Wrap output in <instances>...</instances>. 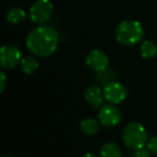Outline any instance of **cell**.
I'll return each instance as SVG.
<instances>
[{
	"instance_id": "14",
	"label": "cell",
	"mask_w": 157,
	"mask_h": 157,
	"mask_svg": "<svg viewBox=\"0 0 157 157\" xmlns=\"http://www.w3.org/2000/svg\"><path fill=\"white\" fill-rule=\"evenodd\" d=\"M140 52H141V55L143 58H154L157 55V46L154 42L150 41V40H145V41L142 42Z\"/></svg>"
},
{
	"instance_id": "5",
	"label": "cell",
	"mask_w": 157,
	"mask_h": 157,
	"mask_svg": "<svg viewBox=\"0 0 157 157\" xmlns=\"http://www.w3.org/2000/svg\"><path fill=\"white\" fill-rule=\"evenodd\" d=\"M103 94H105V99L108 102L112 105H118L127 98L128 90L124 84L112 81L105 85Z\"/></svg>"
},
{
	"instance_id": "19",
	"label": "cell",
	"mask_w": 157,
	"mask_h": 157,
	"mask_svg": "<svg viewBox=\"0 0 157 157\" xmlns=\"http://www.w3.org/2000/svg\"><path fill=\"white\" fill-rule=\"evenodd\" d=\"M2 157H12V156H10V155H5V156H2Z\"/></svg>"
},
{
	"instance_id": "7",
	"label": "cell",
	"mask_w": 157,
	"mask_h": 157,
	"mask_svg": "<svg viewBox=\"0 0 157 157\" xmlns=\"http://www.w3.org/2000/svg\"><path fill=\"white\" fill-rule=\"evenodd\" d=\"M122 120V112L115 105H102L99 110V122L105 127H114Z\"/></svg>"
},
{
	"instance_id": "8",
	"label": "cell",
	"mask_w": 157,
	"mask_h": 157,
	"mask_svg": "<svg viewBox=\"0 0 157 157\" xmlns=\"http://www.w3.org/2000/svg\"><path fill=\"white\" fill-rule=\"evenodd\" d=\"M85 63L88 67L95 72H101L108 69L109 66V58L105 52L100 50H93L87 54Z\"/></svg>"
},
{
	"instance_id": "10",
	"label": "cell",
	"mask_w": 157,
	"mask_h": 157,
	"mask_svg": "<svg viewBox=\"0 0 157 157\" xmlns=\"http://www.w3.org/2000/svg\"><path fill=\"white\" fill-rule=\"evenodd\" d=\"M6 17H7L8 23L13 25H17L25 21V18H26V12L23 9H21V8L13 7L7 12V16Z\"/></svg>"
},
{
	"instance_id": "13",
	"label": "cell",
	"mask_w": 157,
	"mask_h": 157,
	"mask_svg": "<svg viewBox=\"0 0 157 157\" xmlns=\"http://www.w3.org/2000/svg\"><path fill=\"white\" fill-rule=\"evenodd\" d=\"M21 68L26 74H33L39 68V61L37 60V58L31 55L26 57H23L21 60Z\"/></svg>"
},
{
	"instance_id": "9",
	"label": "cell",
	"mask_w": 157,
	"mask_h": 157,
	"mask_svg": "<svg viewBox=\"0 0 157 157\" xmlns=\"http://www.w3.org/2000/svg\"><path fill=\"white\" fill-rule=\"evenodd\" d=\"M84 96H85V99L88 102V105L92 108H94V109H98V108H101L103 105L105 94H103V90L99 86L93 85L86 88Z\"/></svg>"
},
{
	"instance_id": "16",
	"label": "cell",
	"mask_w": 157,
	"mask_h": 157,
	"mask_svg": "<svg viewBox=\"0 0 157 157\" xmlns=\"http://www.w3.org/2000/svg\"><path fill=\"white\" fill-rule=\"evenodd\" d=\"M147 148L150 152L154 153L157 155V136L156 137H153L151 140H148L147 142Z\"/></svg>"
},
{
	"instance_id": "3",
	"label": "cell",
	"mask_w": 157,
	"mask_h": 157,
	"mask_svg": "<svg viewBox=\"0 0 157 157\" xmlns=\"http://www.w3.org/2000/svg\"><path fill=\"white\" fill-rule=\"evenodd\" d=\"M147 131L139 122H131L123 130V141L125 145L132 150L144 147L148 142Z\"/></svg>"
},
{
	"instance_id": "2",
	"label": "cell",
	"mask_w": 157,
	"mask_h": 157,
	"mask_svg": "<svg viewBox=\"0 0 157 157\" xmlns=\"http://www.w3.org/2000/svg\"><path fill=\"white\" fill-rule=\"evenodd\" d=\"M144 37L143 26L133 20L123 21L115 29V39L118 43L131 46L139 43Z\"/></svg>"
},
{
	"instance_id": "4",
	"label": "cell",
	"mask_w": 157,
	"mask_h": 157,
	"mask_svg": "<svg viewBox=\"0 0 157 157\" xmlns=\"http://www.w3.org/2000/svg\"><path fill=\"white\" fill-rule=\"evenodd\" d=\"M53 10L54 7L51 0H37L29 9V16L33 23L42 25L51 18Z\"/></svg>"
},
{
	"instance_id": "1",
	"label": "cell",
	"mask_w": 157,
	"mask_h": 157,
	"mask_svg": "<svg viewBox=\"0 0 157 157\" xmlns=\"http://www.w3.org/2000/svg\"><path fill=\"white\" fill-rule=\"evenodd\" d=\"M58 33L52 26L40 25L27 35L26 45L29 52L39 57H48L54 54L58 46Z\"/></svg>"
},
{
	"instance_id": "15",
	"label": "cell",
	"mask_w": 157,
	"mask_h": 157,
	"mask_svg": "<svg viewBox=\"0 0 157 157\" xmlns=\"http://www.w3.org/2000/svg\"><path fill=\"white\" fill-rule=\"evenodd\" d=\"M131 157H151L150 151H148V148L145 150L144 147L137 148V150L133 151V153L131 154Z\"/></svg>"
},
{
	"instance_id": "6",
	"label": "cell",
	"mask_w": 157,
	"mask_h": 157,
	"mask_svg": "<svg viewBox=\"0 0 157 157\" xmlns=\"http://www.w3.org/2000/svg\"><path fill=\"white\" fill-rule=\"evenodd\" d=\"M1 66L6 69L15 68L22 60V54L17 46L13 44H5L0 51Z\"/></svg>"
},
{
	"instance_id": "12",
	"label": "cell",
	"mask_w": 157,
	"mask_h": 157,
	"mask_svg": "<svg viewBox=\"0 0 157 157\" xmlns=\"http://www.w3.org/2000/svg\"><path fill=\"white\" fill-rule=\"evenodd\" d=\"M100 157H122L120 146L115 142H107L101 147Z\"/></svg>"
},
{
	"instance_id": "11",
	"label": "cell",
	"mask_w": 157,
	"mask_h": 157,
	"mask_svg": "<svg viewBox=\"0 0 157 157\" xmlns=\"http://www.w3.org/2000/svg\"><path fill=\"white\" fill-rule=\"evenodd\" d=\"M80 129L86 136L96 135L99 131V122L95 118H86L81 122Z\"/></svg>"
},
{
	"instance_id": "18",
	"label": "cell",
	"mask_w": 157,
	"mask_h": 157,
	"mask_svg": "<svg viewBox=\"0 0 157 157\" xmlns=\"http://www.w3.org/2000/svg\"><path fill=\"white\" fill-rule=\"evenodd\" d=\"M83 157H97V156L95 154H93V153H86Z\"/></svg>"
},
{
	"instance_id": "17",
	"label": "cell",
	"mask_w": 157,
	"mask_h": 157,
	"mask_svg": "<svg viewBox=\"0 0 157 157\" xmlns=\"http://www.w3.org/2000/svg\"><path fill=\"white\" fill-rule=\"evenodd\" d=\"M0 93H3L6 90V86H7V76L3 71L0 72Z\"/></svg>"
}]
</instances>
